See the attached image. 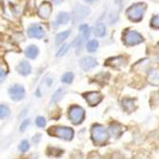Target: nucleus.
I'll use <instances>...</instances> for the list:
<instances>
[{
  "instance_id": "27",
  "label": "nucleus",
  "mask_w": 159,
  "mask_h": 159,
  "mask_svg": "<svg viewBox=\"0 0 159 159\" xmlns=\"http://www.w3.org/2000/svg\"><path fill=\"white\" fill-rule=\"evenodd\" d=\"M68 49H69V45L68 44H65V45H63L61 48H60V50L57 52V53H56V56H62V55H64L66 52H67V51H68Z\"/></svg>"
},
{
  "instance_id": "28",
  "label": "nucleus",
  "mask_w": 159,
  "mask_h": 159,
  "mask_svg": "<svg viewBox=\"0 0 159 159\" xmlns=\"http://www.w3.org/2000/svg\"><path fill=\"white\" fill-rule=\"evenodd\" d=\"M151 23H152V26L153 28L159 29V16H153L152 19V21H151Z\"/></svg>"
},
{
  "instance_id": "18",
  "label": "nucleus",
  "mask_w": 159,
  "mask_h": 159,
  "mask_svg": "<svg viewBox=\"0 0 159 159\" xmlns=\"http://www.w3.org/2000/svg\"><path fill=\"white\" fill-rule=\"evenodd\" d=\"M122 106L128 112H132L134 110V100L129 99V98H125L122 101Z\"/></svg>"
},
{
  "instance_id": "8",
  "label": "nucleus",
  "mask_w": 159,
  "mask_h": 159,
  "mask_svg": "<svg viewBox=\"0 0 159 159\" xmlns=\"http://www.w3.org/2000/svg\"><path fill=\"white\" fill-rule=\"evenodd\" d=\"M28 34L33 38H42L45 36V30L42 26L34 24L28 29Z\"/></svg>"
},
{
  "instance_id": "14",
  "label": "nucleus",
  "mask_w": 159,
  "mask_h": 159,
  "mask_svg": "<svg viewBox=\"0 0 159 159\" xmlns=\"http://www.w3.org/2000/svg\"><path fill=\"white\" fill-rule=\"evenodd\" d=\"M124 63V58L122 56H117V57H112V58H110L107 60L106 65L107 66H111L112 68H119L122 64Z\"/></svg>"
},
{
  "instance_id": "2",
  "label": "nucleus",
  "mask_w": 159,
  "mask_h": 159,
  "mask_svg": "<svg viewBox=\"0 0 159 159\" xmlns=\"http://www.w3.org/2000/svg\"><path fill=\"white\" fill-rule=\"evenodd\" d=\"M146 9H147V5L145 3H136L129 7L127 10L126 13L128 17L132 21L138 22L143 18V16L146 11Z\"/></svg>"
},
{
  "instance_id": "22",
  "label": "nucleus",
  "mask_w": 159,
  "mask_h": 159,
  "mask_svg": "<svg viewBox=\"0 0 159 159\" xmlns=\"http://www.w3.org/2000/svg\"><path fill=\"white\" fill-rule=\"evenodd\" d=\"M97 49H98V42L96 40H91L90 42H88V44H87V50L90 52H93Z\"/></svg>"
},
{
  "instance_id": "30",
  "label": "nucleus",
  "mask_w": 159,
  "mask_h": 159,
  "mask_svg": "<svg viewBox=\"0 0 159 159\" xmlns=\"http://www.w3.org/2000/svg\"><path fill=\"white\" fill-rule=\"evenodd\" d=\"M29 124H30V120H29V119H27V120L23 121V122H22V124L20 125V131H21V132H24L25 129H27V127L29 126Z\"/></svg>"
},
{
  "instance_id": "1",
  "label": "nucleus",
  "mask_w": 159,
  "mask_h": 159,
  "mask_svg": "<svg viewBox=\"0 0 159 159\" xmlns=\"http://www.w3.org/2000/svg\"><path fill=\"white\" fill-rule=\"evenodd\" d=\"M91 134H92L93 142L95 145H98V146L104 145L109 139V134H108L107 129H105L103 126L98 125V124H95L92 127Z\"/></svg>"
},
{
  "instance_id": "15",
  "label": "nucleus",
  "mask_w": 159,
  "mask_h": 159,
  "mask_svg": "<svg viewBox=\"0 0 159 159\" xmlns=\"http://www.w3.org/2000/svg\"><path fill=\"white\" fill-rule=\"evenodd\" d=\"M17 71L22 75H28L31 73V66L27 61H22L17 66Z\"/></svg>"
},
{
  "instance_id": "19",
  "label": "nucleus",
  "mask_w": 159,
  "mask_h": 159,
  "mask_svg": "<svg viewBox=\"0 0 159 159\" xmlns=\"http://www.w3.org/2000/svg\"><path fill=\"white\" fill-rule=\"evenodd\" d=\"M93 34L97 37H102L106 34V27L103 24H97L93 29Z\"/></svg>"
},
{
  "instance_id": "6",
  "label": "nucleus",
  "mask_w": 159,
  "mask_h": 159,
  "mask_svg": "<svg viewBox=\"0 0 159 159\" xmlns=\"http://www.w3.org/2000/svg\"><path fill=\"white\" fill-rule=\"evenodd\" d=\"M9 94L14 101L21 100L25 95V90L20 85H13L9 89Z\"/></svg>"
},
{
  "instance_id": "20",
  "label": "nucleus",
  "mask_w": 159,
  "mask_h": 159,
  "mask_svg": "<svg viewBox=\"0 0 159 159\" xmlns=\"http://www.w3.org/2000/svg\"><path fill=\"white\" fill-rule=\"evenodd\" d=\"M64 93H65V91H64V89H62V88H60V89L57 90V91L53 93V95H52V103H56V102H58V101L63 97Z\"/></svg>"
},
{
  "instance_id": "13",
  "label": "nucleus",
  "mask_w": 159,
  "mask_h": 159,
  "mask_svg": "<svg viewBox=\"0 0 159 159\" xmlns=\"http://www.w3.org/2000/svg\"><path fill=\"white\" fill-rule=\"evenodd\" d=\"M148 81L152 85H159V70L152 69L148 74Z\"/></svg>"
},
{
  "instance_id": "11",
  "label": "nucleus",
  "mask_w": 159,
  "mask_h": 159,
  "mask_svg": "<svg viewBox=\"0 0 159 159\" xmlns=\"http://www.w3.org/2000/svg\"><path fill=\"white\" fill-rule=\"evenodd\" d=\"M110 134L113 137H119L123 133V128L120 124L117 123H111L109 127Z\"/></svg>"
},
{
  "instance_id": "9",
  "label": "nucleus",
  "mask_w": 159,
  "mask_h": 159,
  "mask_svg": "<svg viewBox=\"0 0 159 159\" xmlns=\"http://www.w3.org/2000/svg\"><path fill=\"white\" fill-rule=\"evenodd\" d=\"M79 65L84 70H92L95 66H97V62L93 57L86 56V57H83V58L80 60Z\"/></svg>"
},
{
  "instance_id": "21",
  "label": "nucleus",
  "mask_w": 159,
  "mask_h": 159,
  "mask_svg": "<svg viewBox=\"0 0 159 159\" xmlns=\"http://www.w3.org/2000/svg\"><path fill=\"white\" fill-rule=\"evenodd\" d=\"M70 34V31H65V32H62L60 34H58L56 36H55V44H60V43H62Z\"/></svg>"
},
{
  "instance_id": "16",
  "label": "nucleus",
  "mask_w": 159,
  "mask_h": 159,
  "mask_svg": "<svg viewBox=\"0 0 159 159\" xmlns=\"http://www.w3.org/2000/svg\"><path fill=\"white\" fill-rule=\"evenodd\" d=\"M70 20V14L68 12H60L58 16L55 19V24L56 25H64L67 24Z\"/></svg>"
},
{
  "instance_id": "17",
  "label": "nucleus",
  "mask_w": 159,
  "mask_h": 159,
  "mask_svg": "<svg viewBox=\"0 0 159 159\" xmlns=\"http://www.w3.org/2000/svg\"><path fill=\"white\" fill-rule=\"evenodd\" d=\"M25 54L27 57H29V58H35V57L37 56L38 54V49L35 45H31V46H29L26 51H25Z\"/></svg>"
},
{
  "instance_id": "12",
  "label": "nucleus",
  "mask_w": 159,
  "mask_h": 159,
  "mask_svg": "<svg viewBox=\"0 0 159 159\" xmlns=\"http://www.w3.org/2000/svg\"><path fill=\"white\" fill-rule=\"evenodd\" d=\"M89 12H90V10H89L88 8H87V7H84V6H77L76 9L75 10L74 16H75V20H79V19L84 18Z\"/></svg>"
},
{
  "instance_id": "3",
  "label": "nucleus",
  "mask_w": 159,
  "mask_h": 159,
  "mask_svg": "<svg viewBox=\"0 0 159 159\" xmlns=\"http://www.w3.org/2000/svg\"><path fill=\"white\" fill-rule=\"evenodd\" d=\"M48 134L52 136H57L65 140H70L74 137V131L69 127L53 126L48 129Z\"/></svg>"
},
{
  "instance_id": "5",
  "label": "nucleus",
  "mask_w": 159,
  "mask_h": 159,
  "mask_svg": "<svg viewBox=\"0 0 159 159\" xmlns=\"http://www.w3.org/2000/svg\"><path fill=\"white\" fill-rule=\"evenodd\" d=\"M123 41L127 46H134L143 42V37L135 31H127L124 34Z\"/></svg>"
},
{
  "instance_id": "10",
  "label": "nucleus",
  "mask_w": 159,
  "mask_h": 159,
  "mask_svg": "<svg viewBox=\"0 0 159 159\" xmlns=\"http://www.w3.org/2000/svg\"><path fill=\"white\" fill-rule=\"evenodd\" d=\"M52 13V5L50 2H43L38 8V14L41 18H48Z\"/></svg>"
},
{
  "instance_id": "24",
  "label": "nucleus",
  "mask_w": 159,
  "mask_h": 159,
  "mask_svg": "<svg viewBox=\"0 0 159 159\" xmlns=\"http://www.w3.org/2000/svg\"><path fill=\"white\" fill-rule=\"evenodd\" d=\"M61 80H62L63 83L70 84L71 82H73V80H74V74H71V73H66L65 75H63Z\"/></svg>"
},
{
  "instance_id": "23",
  "label": "nucleus",
  "mask_w": 159,
  "mask_h": 159,
  "mask_svg": "<svg viewBox=\"0 0 159 159\" xmlns=\"http://www.w3.org/2000/svg\"><path fill=\"white\" fill-rule=\"evenodd\" d=\"M10 114V109L5 106V105H1L0 106V117L2 119L3 118H7Z\"/></svg>"
},
{
  "instance_id": "25",
  "label": "nucleus",
  "mask_w": 159,
  "mask_h": 159,
  "mask_svg": "<svg viewBox=\"0 0 159 159\" xmlns=\"http://www.w3.org/2000/svg\"><path fill=\"white\" fill-rule=\"evenodd\" d=\"M29 148H30V145H29V142L27 140H23L21 143H20V145H19V150L21 152H27L29 150Z\"/></svg>"
},
{
  "instance_id": "31",
  "label": "nucleus",
  "mask_w": 159,
  "mask_h": 159,
  "mask_svg": "<svg viewBox=\"0 0 159 159\" xmlns=\"http://www.w3.org/2000/svg\"><path fill=\"white\" fill-rule=\"evenodd\" d=\"M85 1H87V2H93V1H94V0H85Z\"/></svg>"
},
{
  "instance_id": "4",
  "label": "nucleus",
  "mask_w": 159,
  "mask_h": 159,
  "mask_svg": "<svg viewBox=\"0 0 159 159\" xmlns=\"http://www.w3.org/2000/svg\"><path fill=\"white\" fill-rule=\"evenodd\" d=\"M69 117L75 125H78L85 117V111L79 106H71L69 110Z\"/></svg>"
},
{
  "instance_id": "26",
  "label": "nucleus",
  "mask_w": 159,
  "mask_h": 159,
  "mask_svg": "<svg viewBox=\"0 0 159 159\" xmlns=\"http://www.w3.org/2000/svg\"><path fill=\"white\" fill-rule=\"evenodd\" d=\"M36 125L39 127V128H44L45 125H46V120L44 117H42V116H39L36 118V121H35Z\"/></svg>"
},
{
  "instance_id": "7",
  "label": "nucleus",
  "mask_w": 159,
  "mask_h": 159,
  "mask_svg": "<svg viewBox=\"0 0 159 159\" xmlns=\"http://www.w3.org/2000/svg\"><path fill=\"white\" fill-rule=\"evenodd\" d=\"M83 96L85 97L86 101L88 102V104L91 107L96 106L97 104H99L102 100V94L97 92H91V93H86L83 94Z\"/></svg>"
},
{
  "instance_id": "29",
  "label": "nucleus",
  "mask_w": 159,
  "mask_h": 159,
  "mask_svg": "<svg viewBox=\"0 0 159 159\" xmlns=\"http://www.w3.org/2000/svg\"><path fill=\"white\" fill-rule=\"evenodd\" d=\"M79 30H80V32H81L82 34H89V27H88V25H86V24L80 25Z\"/></svg>"
}]
</instances>
